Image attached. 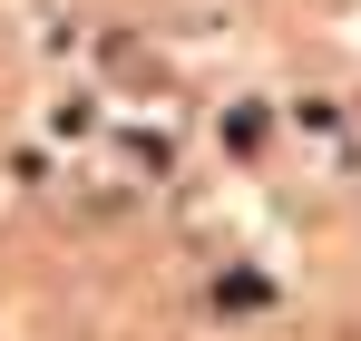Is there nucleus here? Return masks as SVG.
<instances>
[]
</instances>
